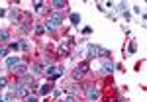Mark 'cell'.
Masks as SVG:
<instances>
[{
	"mask_svg": "<svg viewBox=\"0 0 147 102\" xmlns=\"http://www.w3.org/2000/svg\"><path fill=\"white\" fill-rule=\"evenodd\" d=\"M61 24H63V16H61V14H53V16H51V18L45 22V26H43V28H47L49 32H55Z\"/></svg>",
	"mask_w": 147,
	"mask_h": 102,
	"instance_id": "6da1fadb",
	"label": "cell"
},
{
	"mask_svg": "<svg viewBox=\"0 0 147 102\" xmlns=\"http://www.w3.org/2000/svg\"><path fill=\"white\" fill-rule=\"evenodd\" d=\"M12 92L16 94V98H26V96L30 94V88L24 86L22 82H20V84H14V86H12Z\"/></svg>",
	"mask_w": 147,
	"mask_h": 102,
	"instance_id": "7a4b0ae2",
	"label": "cell"
},
{
	"mask_svg": "<svg viewBox=\"0 0 147 102\" xmlns=\"http://www.w3.org/2000/svg\"><path fill=\"white\" fill-rule=\"evenodd\" d=\"M98 55H102V47H98V45H88V57H98Z\"/></svg>",
	"mask_w": 147,
	"mask_h": 102,
	"instance_id": "3957f363",
	"label": "cell"
},
{
	"mask_svg": "<svg viewBox=\"0 0 147 102\" xmlns=\"http://www.w3.org/2000/svg\"><path fill=\"white\" fill-rule=\"evenodd\" d=\"M86 94H88V98H90V100H98L100 91H98V88H94V86H88V88H86Z\"/></svg>",
	"mask_w": 147,
	"mask_h": 102,
	"instance_id": "277c9868",
	"label": "cell"
},
{
	"mask_svg": "<svg viewBox=\"0 0 147 102\" xmlns=\"http://www.w3.org/2000/svg\"><path fill=\"white\" fill-rule=\"evenodd\" d=\"M18 63H20V57H18V55H16V57H8V59H6V67H8V69H14Z\"/></svg>",
	"mask_w": 147,
	"mask_h": 102,
	"instance_id": "5b68a950",
	"label": "cell"
},
{
	"mask_svg": "<svg viewBox=\"0 0 147 102\" xmlns=\"http://www.w3.org/2000/svg\"><path fill=\"white\" fill-rule=\"evenodd\" d=\"M114 69H116V65H114L112 61H106V63L102 65V73H112Z\"/></svg>",
	"mask_w": 147,
	"mask_h": 102,
	"instance_id": "8992f818",
	"label": "cell"
},
{
	"mask_svg": "<svg viewBox=\"0 0 147 102\" xmlns=\"http://www.w3.org/2000/svg\"><path fill=\"white\" fill-rule=\"evenodd\" d=\"M26 71H28V69H26V65H24V63H18V65L14 67V73H18V75H24Z\"/></svg>",
	"mask_w": 147,
	"mask_h": 102,
	"instance_id": "52a82bcc",
	"label": "cell"
},
{
	"mask_svg": "<svg viewBox=\"0 0 147 102\" xmlns=\"http://www.w3.org/2000/svg\"><path fill=\"white\" fill-rule=\"evenodd\" d=\"M84 71H86V65H84V67H80V69H77V71L73 73V75H75V79H80V77L84 75Z\"/></svg>",
	"mask_w": 147,
	"mask_h": 102,
	"instance_id": "ba28073f",
	"label": "cell"
},
{
	"mask_svg": "<svg viewBox=\"0 0 147 102\" xmlns=\"http://www.w3.org/2000/svg\"><path fill=\"white\" fill-rule=\"evenodd\" d=\"M71 22L75 24V26H79V24H80V16H79V14H71Z\"/></svg>",
	"mask_w": 147,
	"mask_h": 102,
	"instance_id": "9c48e42d",
	"label": "cell"
},
{
	"mask_svg": "<svg viewBox=\"0 0 147 102\" xmlns=\"http://www.w3.org/2000/svg\"><path fill=\"white\" fill-rule=\"evenodd\" d=\"M51 91H53V84H45V86H41V94H49Z\"/></svg>",
	"mask_w": 147,
	"mask_h": 102,
	"instance_id": "30bf717a",
	"label": "cell"
},
{
	"mask_svg": "<svg viewBox=\"0 0 147 102\" xmlns=\"http://www.w3.org/2000/svg\"><path fill=\"white\" fill-rule=\"evenodd\" d=\"M8 37H10V32H8V30H2V32H0V39H2V41H6Z\"/></svg>",
	"mask_w": 147,
	"mask_h": 102,
	"instance_id": "8fae6325",
	"label": "cell"
},
{
	"mask_svg": "<svg viewBox=\"0 0 147 102\" xmlns=\"http://www.w3.org/2000/svg\"><path fill=\"white\" fill-rule=\"evenodd\" d=\"M57 71H59V69H55V67H53V65H51V67H47V69H45V73H47V75H49V77H51V75H55Z\"/></svg>",
	"mask_w": 147,
	"mask_h": 102,
	"instance_id": "7c38bea8",
	"label": "cell"
},
{
	"mask_svg": "<svg viewBox=\"0 0 147 102\" xmlns=\"http://www.w3.org/2000/svg\"><path fill=\"white\" fill-rule=\"evenodd\" d=\"M26 102H37V96L35 94H28L26 96Z\"/></svg>",
	"mask_w": 147,
	"mask_h": 102,
	"instance_id": "4fadbf2b",
	"label": "cell"
},
{
	"mask_svg": "<svg viewBox=\"0 0 147 102\" xmlns=\"http://www.w3.org/2000/svg\"><path fill=\"white\" fill-rule=\"evenodd\" d=\"M43 32H45V28H43V26H35V34H37V35H41Z\"/></svg>",
	"mask_w": 147,
	"mask_h": 102,
	"instance_id": "5bb4252c",
	"label": "cell"
},
{
	"mask_svg": "<svg viewBox=\"0 0 147 102\" xmlns=\"http://www.w3.org/2000/svg\"><path fill=\"white\" fill-rule=\"evenodd\" d=\"M53 6H55V8H65V2H61V0H55V2H53Z\"/></svg>",
	"mask_w": 147,
	"mask_h": 102,
	"instance_id": "9a60e30c",
	"label": "cell"
},
{
	"mask_svg": "<svg viewBox=\"0 0 147 102\" xmlns=\"http://www.w3.org/2000/svg\"><path fill=\"white\" fill-rule=\"evenodd\" d=\"M14 98H16V94H14V92H8V94H6V100H8V102H12V100H14Z\"/></svg>",
	"mask_w": 147,
	"mask_h": 102,
	"instance_id": "2e32d148",
	"label": "cell"
},
{
	"mask_svg": "<svg viewBox=\"0 0 147 102\" xmlns=\"http://www.w3.org/2000/svg\"><path fill=\"white\" fill-rule=\"evenodd\" d=\"M41 73H43V69H41V67H35L34 69V75H35V77H39Z\"/></svg>",
	"mask_w": 147,
	"mask_h": 102,
	"instance_id": "e0dca14e",
	"label": "cell"
},
{
	"mask_svg": "<svg viewBox=\"0 0 147 102\" xmlns=\"http://www.w3.org/2000/svg\"><path fill=\"white\" fill-rule=\"evenodd\" d=\"M8 55V47H2V49H0V57H6Z\"/></svg>",
	"mask_w": 147,
	"mask_h": 102,
	"instance_id": "ac0fdd59",
	"label": "cell"
},
{
	"mask_svg": "<svg viewBox=\"0 0 147 102\" xmlns=\"http://www.w3.org/2000/svg\"><path fill=\"white\" fill-rule=\"evenodd\" d=\"M6 82H8V80L4 79V77H0V91H2V88H4V86H6Z\"/></svg>",
	"mask_w": 147,
	"mask_h": 102,
	"instance_id": "d6986e66",
	"label": "cell"
},
{
	"mask_svg": "<svg viewBox=\"0 0 147 102\" xmlns=\"http://www.w3.org/2000/svg\"><path fill=\"white\" fill-rule=\"evenodd\" d=\"M10 49H20V41H14V43H10Z\"/></svg>",
	"mask_w": 147,
	"mask_h": 102,
	"instance_id": "ffe728a7",
	"label": "cell"
},
{
	"mask_svg": "<svg viewBox=\"0 0 147 102\" xmlns=\"http://www.w3.org/2000/svg\"><path fill=\"white\" fill-rule=\"evenodd\" d=\"M129 53H136V43H129V49H127Z\"/></svg>",
	"mask_w": 147,
	"mask_h": 102,
	"instance_id": "44dd1931",
	"label": "cell"
},
{
	"mask_svg": "<svg viewBox=\"0 0 147 102\" xmlns=\"http://www.w3.org/2000/svg\"><path fill=\"white\" fill-rule=\"evenodd\" d=\"M63 102H77V100H75L73 96H67V98H65V100H63Z\"/></svg>",
	"mask_w": 147,
	"mask_h": 102,
	"instance_id": "7402d4cb",
	"label": "cell"
},
{
	"mask_svg": "<svg viewBox=\"0 0 147 102\" xmlns=\"http://www.w3.org/2000/svg\"><path fill=\"white\" fill-rule=\"evenodd\" d=\"M4 14H6V10H4V8H0V16H4Z\"/></svg>",
	"mask_w": 147,
	"mask_h": 102,
	"instance_id": "603a6c76",
	"label": "cell"
},
{
	"mask_svg": "<svg viewBox=\"0 0 147 102\" xmlns=\"http://www.w3.org/2000/svg\"><path fill=\"white\" fill-rule=\"evenodd\" d=\"M0 102H4V98H2V94H0Z\"/></svg>",
	"mask_w": 147,
	"mask_h": 102,
	"instance_id": "cb8c5ba5",
	"label": "cell"
},
{
	"mask_svg": "<svg viewBox=\"0 0 147 102\" xmlns=\"http://www.w3.org/2000/svg\"><path fill=\"white\" fill-rule=\"evenodd\" d=\"M118 102H124V98H118Z\"/></svg>",
	"mask_w": 147,
	"mask_h": 102,
	"instance_id": "d4e9b609",
	"label": "cell"
}]
</instances>
